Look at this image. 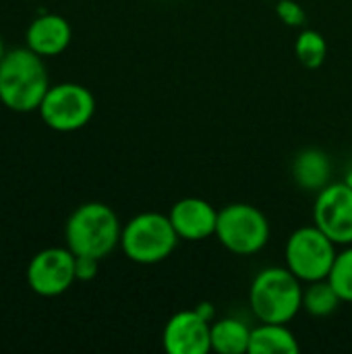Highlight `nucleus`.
Returning <instances> with one entry per match:
<instances>
[{"mask_svg":"<svg viewBox=\"0 0 352 354\" xmlns=\"http://www.w3.org/2000/svg\"><path fill=\"white\" fill-rule=\"evenodd\" d=\"M251 328L234 317H222L212 324V351L220 354L249 353Z\"/></svg>","mask_w":352,"mask_h":354,"instance_id":"obj_15","label":"nucleus"},{"mask_svg":"<svg viewBox=\"0 0 352 354\" xmlns=\"http://www.w3.org/2000/svg\"><path fill=\"white\" fill-rule=\"evenodd\" d=\"M75 280V253L71 249H44L27 268L29 288L39 297H58Z\"/></svg>","mask_w":352,"mask_h":354,"instance_id":"obj_9","label":"nucleus"},{"mask_svg":"<svg viewBox=\"0 0 352 354\" xmlns=\"http://www.w3.org/2000/svg\"><path fill=\"white\" fill-rule=\"evenodd\" d=\"M2 56H4V46H2V39H0V60H2Z\"/></svg>","mask_w":352,"mask_h":354,"instance_id":"obj_21","label":"nucleus"},{"mask_svg":"<svg viewBox=\"0 0 352 354\" xmlns=\"http://www.w3.org/2000/svg\"><path fill=\"white\" fill-rule=\"evenodd\" d=\"M330 158L317 147L303 149L293 164V176L305 191H322L330 183Z\"/></svg>","mask_w":352,"mask_h":354,"instance_id":"obj_14","label":"nucleus"},{"mask_svg":"<svg viewBox=\"0 0 352 354\" xmlns=\"http://www.w3.org/2000/svg\"><path fill=\"white\" fill-rule=\"evenodd\" d=\"M48 73L39 54L17 48L0 60V102L15 112L39 110L48 93Z\"/></svg>","mask_w":352,"mask_h":354,"instance_id":"obj_1","label":"nucleus"},{"mask_svg":"<svg viewBox=\"0 0 352 354\" xmlns=\"http://www.w3.org/2000/svg\"><path fill=\"white\" fill-rule=\"evenodd\" d=\"M286 268L301 282L326 280L336 259V243L328 239L315 224L297 228L286 241Z\"/></svg>","mask_w":352,"mask_h":354,"instance_id":"obj_6","label":"nucleus"},{"mask_svg":"<svg viewBox=\"0 0 352 354\" xmlns=\"http://www.w3.org/2000/svg\"><path fill=\"white\" fill-rule=\"evenodd\" d=\"M315 226L336 245H352V185L328 183L313 205Z\"/></svg>","mask_w":352,"mask_h":354,"instance_id":"obj_8","label":"nucleus"},{"mask_svg":"<svg viewBox=\"0 0 352 354\" xmlns=\"http://www.w3.org/2000/svg\"><path fill=\"white\" fill-rule=\"evenodd\" d=\"M295 56L305 68H319L328 56V41L315 29H303L295 41Z\"/></svg>","mask_w":352,"mask_h":354,"instance_id":"obj_17","label":"nucleus"},{"mask_svg":"<svg viewBox=\"0 0 352 354\" xmlns=\"http://www.w3.org/2000/svg\"><path fill=\"white\" fill-rule=\"evenodd\" d=\"M170 222L183 241H205L210 236H216L218 226V209L201 199V197H185L178 199L170 209Z\"/></svg>","mask_w":352,"mask_h":354,"instance_id":"obj_11","label":"nucleus"},{"mask_svg":"<svg viewBox=\"0 0 352 354\" xmlns=\"http://www.w3.org/2000/svg\"><path fill=\"white\" fill-rule=\"evenodd\" d=\"M328 282L342 303H352V245L336 253V259L328 274Z\"/></svg>","mask_w":352,"mask_h":354,"instance_id":"obj_18","label":"nucleus"},{"mask_svg":"<svg viewBox=\"0 0 352 354\" xmlns=\"http://www.w3.org/2000/svg\"><path fill=\"white\" fill-rule=\"evenodd\" d=\"M162 344L170 354H207L212 351V324L199 309H183L168 319Z\"/></svg>","mask_w":352,"mask_h":354,"instance_id":"obj_10","label":"nucleus"},{"mask_svg":"<svg viewBox=\"0 0 352 354\" xmlns=\"http://www.w3.org/2000/svg\"><path fill=\"white\" fill-rule=\"evenodd\" d=\"M116 212L100 201L79 205L66 222V245L75 255L104 259L120 245Z\"/></svg>","mask_w":352,"mask_h":354,"instance_id":"obj_2","label":"nucleus"},{"mask_svg":"<svg viewBox=\"0 0 352 354\" xmlns=\"http://www.w3.org/2000/svg\"><path fill=\"white\" fill-rule=\"evenodd\" d=\"M95 112V100L91 91L79 83H60L48 89L39 114L44 122L60 133L83 129Z\"/></svg>","mask_w":352,"mask_h":354,"instance_id":"obj_7","label":"nucleus"},{"mask_svg":"<svg viewBox=\"0 0 352 354\" xmlns=\"http://www.w3.org/2000/svg\"><path fill=\"white\" fill-rule=\"evenodd\" d=\"M340 297L332 288V284L326 280L309 282V286L303 290V309L311 317H328L340 307Z\"/></svg>","mask_w":352,"mask_h":354,"instance_id":"obj_16","label":"nucleus"},{"mask_svg":"<svg viewBox=\"0 0 352 354\" xmlns=\"http://www.w3.org/2000/svg\"><path fill=\"white\" fill-rule=\"evenodd\" d=\"M276 12H278V17H280L286 25H290V27H299V25L305 23V10H303V6H301L299 2H295V0H280V2L276 4Z\"/></svg>","mask_w":352,"mask_h":354,"instance_id":"obj_19","label":"nucleus"},{"mask_svg":"<svg viewBox=\"0 0 352 354\" xmlns=\"http://www.w3.org/2000/svg\"><path fill=\"white\" fill-rule=\"evenodd\" d=\"M301 344L288 324H266L251 328L249 354H297Z\"/></svg>","mask_w":352,"mask_h":354,"instance_id":"obj_13","label":"nucleus"},{"mask_svg":"<svg viewBox=\"0 0 352 354\" xmlns=\"http://www.w3.org/2000/svg\"><path fill=\"white\" fill-rule=\"evenodd\" d=\"M178 234L170 222V216L160 212H143L127 222L120 234L122 253L141 266H154L168 259L176 245Z\"/></svg>","mask_w":352,"mask_h":354,"instance_id":"obj_4","label":"nucleus"},{"mask_svg":"<svg viewBox=\"0 0 352 354\" xmlns=\"http://www.w3.org/2000/svg\"><path fill=\"white\" fill-rule=\"evenodd\" d=\"M216 239L234 255H255L270 241V222L255 205L228 203L218 209Z\"/></svg>","mask_w":352,"mask_h":354,"instance_id":"obj_5","label":"nucleus"},{"mask_svg":"<svg viewBox=\"0 0 352 354\" xmlns=\"http://www.w3.org/2000/svg\"><path fill=\"white\" fill-rule=\"evenodd\" d=\"M249 303L259 322L288 324L303 309L301 280L288 268H266L251 282Z\"/></svg>","mask_w":352,"mask_h":354,"instance_id":"obj_3","label":"nucleus"},{"mask_svg":"<svg viewBox=\"0 0 352 354\" xmlns=\"http://www.w3.org/2000/svg\"><path fill=\"white\" fill-rule=\"evenodd\" d=\"M71 25L60 15L37 17L27 29V48L39 56H56L71 44Z\"/></svg>","mask_w":352,"mask_h":354,"instance_id":"obj_12","label":"nucleus"},{"mask_svg":"<svg viewBox=\"0 0 352 354\" xmlns=\"http://www.w3.org/2000/svg\"><path fill=\"white\" fill-rule=\"evenodd\" d=\"M98 261L95 257H85V255H75V274H77V280H93L95 274H98Z\"/></svg>","mask_w":352,"mask_h":354,"instance_id":"obj_20","label":"nucleus"}]
</instances>
